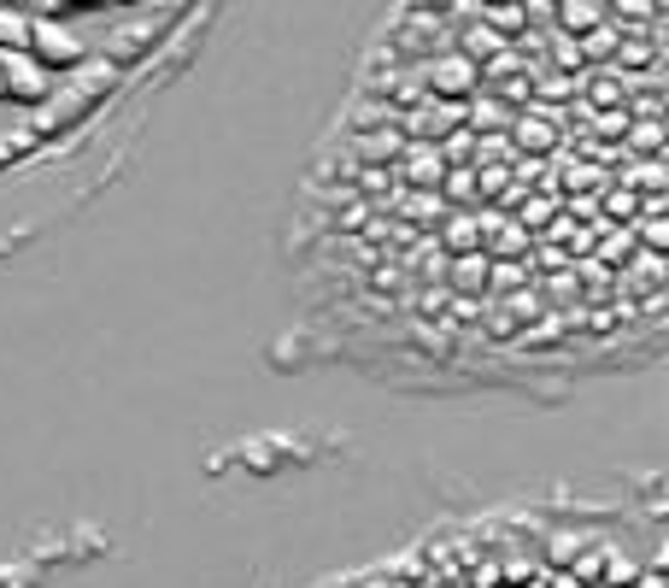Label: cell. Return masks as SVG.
<instances>
[{
  "mask_svg": "<svg viewBox=\"0 0 669 588\" xmlns=\"http://www.w3.org/2000/svg\"><path fill=\"white\" fill-rule=\"evenodd\" d=\"M24 53H30L41 71H71L83 60V36H71L65 24H36L30 18V48Z\"/></svg>",
  "mask_w": 669,
  "mask_h": 588,
  "instance_id": "1",
  "label": "cell"
},
{
  "mask_svg": "<svg viewBox=\"0 0 669 588\" xmlns=\"http://www.w3.org/2000/svg\"><path fill=\"white\" fill-rule=\"evenodd\" d=\"M0 95L7 100H48L53 71H41L30 53H0Z\"/></svg>",
  "mask_w": 669,
  "mask_h": 588,
  "instance_id": "2",
  "label": "cell"
},
{
  "mask_svg": "<svg viewBox=\"0 0 669 588\" xmlns=\"http://www.w3.org/2000/svg\"><path fill=\"white\" fill-rule=\"evenodd\" d=\"M429 89L441 95H470L476 89V60H464V53H446V60L429 65Z\"/></svg>",
  "mask_w": 669,
  "mask_h": 588,
  "instance_id": "3",
  "label": "cell"
},
{
  "mask_svg": "<svg viewBox=\"0 0 669 588\" xmlns=\"http://www.w3.org/2000/svg\"><path fill=\"white\" fill-rule=\"evenodd\" d=\"M24 48H30V12L0 7V53H24Z\"/></svg>",
  "mask_w": 669,
  "mask_h": 588,
  "instance_id": "4",
  "label": "cell"
},
{
  "mask_svg": "<svg viewBox=\"0 0 669 588\" xmlns=\"http://www.w3.org/2000/svg\"><path fill=\"white\" fill-rule=\"evenodd\" d=\"M412 177H417V183H441V153L412 148Z\"/></svg>",
  "mask_w": 669,
  "mask_h": 588,
  "instance_id": "5",
  "label": "cell"
},
{
  "mask_svg": "<svg viewBox=\"0 0 669 588\" xmlns=\"http://www.w3.org/2000/svg\"><path fill=\"white\" fill-rule=\"evenodd\" d=\"M564 30H593V18H599V7H558Z\"/></svg>",
  "mask_w": 669,
  "mask_h": 588,
  "instance_id": "6",
  "label": "cell"
},
{
  "mask_svg": "<svg viewBox=\"0 0 669 588\" xmlns=\"http://www.w3.org/2000/svg\"><path fill=\"white\" fill-rule=\"evenodd\" d=\"M522 141H534V148H546V141H552V130H546V124H522Z\"/></svg>",
  "mask_w": 669,
  "mask_h": 588,
  "instance_id": "7",
  "label": "cell"
},
{
  "mask_svg": "<svg viewBox=\"0 0 669 588\" xmlns=\"http://www.w3.org/2000/svg\"><path fill=\"white\" fill-rule=\"evenodd\" d=\"M640 588H664V577H658V571H646V583H640Z\"/></svg>",
  "mask_w": 669,
  "mask_h": 588,
  "instance_id": "8",
  "label": "cell"
},
{
  "mask_svg": "<svg viewBox=\"0 0 669 588\" xmlns=\"http://www.w3.org/2000/svg\"><path fill=\"white\" fill-rule=\"evenodd\" d=\"M558 588H581V583H576V577H564V583H558Z\"/></svg>",
  "mask_w": 669,
  "mask_h": 588,
  "instance_id": "9",
  "label": "cell"
},
{
  "mask_svg": "<svg viewBox=\"0 0 669 588\" xmlns=\"http://www.w3.org/2000/svg\"><path fill=\"white\" fill-rule=\"evenodd\" d=\"M529 588H546V583H529Z\"/></svg>",
  "mask_w": 669,
  "mask_h": 588,
  "instance_id": "10",
  "label": "cell"
},
{
  "mask_svg": "<svg viewBox=\"0 0 669 588\" xmlns=\"http://www.w3.org/2000/svg\"><path fill=\"white\" fill-rule=\"evenodd\" d=\"M0 100H7V95H0Z\"/></svg>",
  "mask_w": 669,
  "mask_h": 588,
  "instance_id": "11",
  "label": "cell"
}]
</instances>
